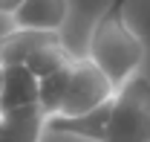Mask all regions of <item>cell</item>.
Wrapping results in <instances>:
<instances>
[{"mask_svg": "<svg viewBox=\"0 0 150 142\" xmlns=\"http://www.w3.org/2000/svg\"><path fill=\"white\" fill-rule=\"evenodd\" d=\"M130 0H110V6L98 15L87 41V58L110 78L112 84H124L130 75L142 72L147 47L142 35L127 20Z\"/></svg>", "mask_w": 150, "mask_h": 142, "instance_id": "obj_1", "label": "cell"}, {"mask_svg": "<svg viewBox=\"0 0 150 142\" xmlns=\"http://www.w3.org/2000/svg\"><path fill=\"white\" fill-rule=\"evenodd\" d=\"M72 3L69 0H23L12 15V26L18 29H38V32H61L69 20Z\"/></svg>", "mask_w": 150, "mask_h": 142, "instance_id": "obj_5", "label": "cell"}, {"mask_svg": "<svg viewBox=\"0 0 150 142\" xmlns=\"http://www.w3.org/2000/svg\"><path fill=\"white\" fill-rule=\"evenodd\" d=\"M46 113L40 105L0 113V142H43Z\"/></svg>", "mask_w": 150, "mask_h": 142, "instance_id": "obj_7", "label": "cell"}, {"mask_svg": "<svg viewBox=\"0 0 150 142\" xmlns=\"http://www.w3.org/2000/svg\"><path fill=\"white\" fill-rule=\"evenodd\" d=\"M38 75L23 64L3 67V87H0V113L20 110V107L38 105Z\"/></svg>", "mask_w": 150, "mask_h": 142, "instance_id": "obj_6", "label": "cell"}, {"mask_svg": "<svg viewBox=\"0 0 150 142\" xmlns=\"http://www.w3.org/2000/svg\"><path fill=\"white\" fill-rule=\"evenodd\" d=\"M20 6H23V0H0V15L3 18H12Z\"/></svg>", "mask_w": 150, "mask_h": 142, "instance_id": "obj_8", "label": "cell"}, {"mask_svg": "<svg viewBox=\"0 0 150 142\" xmlns=\"http://www.w3.org/2000/svg\"><path fill=\"white\" fill-rule=\"evenodd\" d=\"M0 87H3V67H0Z\"/></svg>", "mask_w": 150, "mask_h": 142, "instance_id": "obj_9", "label": "cell"}, {"mask_svg": "<svg viewBox=\"0 0 150 142\" xmlns=\"http://www.w3.org/2000/svg\"><path fill=\"white\" fill-rule=\"evenodd\" d=\"M115 93V84L95 67L90 58H75L69 67L67 90L61 96V105L52 116H84L95 107L107 105Z\"/></svg>", "mask_w": 150, "mask_h": 142, "instance_id": "obj_4", "label": "cell"}, {"mask_svg": "<svg viewBox=\"0 0 150 142\" xmlns=\"http://www.w3.org/2000/svg\"><path fill=\"white\" fill-rule=\"evenodd\" d=\"M75 55L67 49L61 32H38V29H18L12 26L0 35V67L23 64L38 75V81L58 67L69 64Z\"/></svg>", "mask_w": 150, "mask_h": 142, "instance_id": "obj_2", "label": "cell"}, {"mask_svg": "<svg viewBox=\"0 0 150 142\" xmlns=\"http://www.w3.org/2000/svg\"><path fill=\"white\" fill-rule=\"evenodd\" d=\"M101 142H150V75L136 72L115 87Z\"/></svg>", "mask_w": 150, "mask_h": 142, "instance_id": "obj_3", "label": "cell"}]
</instances>
